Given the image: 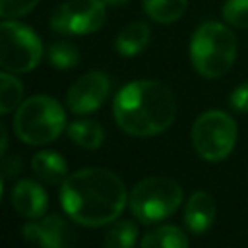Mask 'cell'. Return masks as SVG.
Instances as JSON below:
<instances>
[{
	"label": "cell",
	"instance_id": "12",
	"mask_svg": "<svg viewBox=\"0 0 248 248\" xmlns=\"http://www.w3.org/2000/svg\"><path fill=\"white\" fill-rule=\"evenodd\" d=\"M215 202L207 192H196L190 196L184 207L186 229L194 234H203L215 221Z\"/></svg>",
	"mask_w": 248,
	"mask_h": 248
},
{
	"label": "cell",
	"instance_id": "6",
	"mask_svg": "<svg viewBox=\"0 0 248 248\" xmlns=\"http://www.w3.org/2000/svg\"><path fill=\"white\" fill-rule=\"evenodd\" d=\"M236 136V122L223 110H207L200 114L192 126V145L196 153L209 163L229 157L234 149Z\"/></svg>",
	"mask_w": 248,
	"mask_h": 248
},
{
	"label": "cell",
	"instance_id": "24",
	"mask_svg": "<svg viewBox=\"0 0 248 248\" xmlns=\"http://www.w3.org/2000/svg\"><path fill=\"white\" fill-rule=\"evenodd\" d=\"M6 149H8V132H6V126L0 122V159L4 157Z\"/></svg>",
	"mask_w": 248,
	"mask_h": 248
},
{
	"label": "cell",
	"instance_id": "15",
	"mask_svg": "<svg viewBox=\"0 0 248 248\" xmlns=\"http://www.w3.org/2000/svg\"><path fill=\"white\" fill-rule=\"evenodd\" d=\"M140 248H188V236L174 225H163L145 232Z\"/></svg>",
	"mask_w": 248,
	"mask_h": 248
},
{
	"label": "cell",
	"instance_id": "20",
	"mask_svg": "<svg viewBox=\"0 0 248 248\" xmlns=\"http://www.w3.org/2000/svg\"><path fill=\"white\" fill-rule=\"evenodd\" d=\"M48 60L58 70H70L79 62V52L72 43L58 41L48 46Z\"/></svg>",
	"mask_w": 248,
	"mask_h": 248
},
{
	"label": "cell",
	"instance_id": "14",
	"mask_svg": "<svg viewBox=\"0 0 248 248\" xmlns=\"http://www.w3.org/2000/svg\"><path fill=\"white\" fill-rule=\"evenodd\" d=\"M149 35H151V31H149L147 23H143V21H132L130 25H126L116 35V41H114L116 52L120 56H136V54H140L147 46Z\"/></svg>",
	"mask_w": 248,
	"mask_h": 248
},
{
	"label": "cell",
	"instance_id": "18",
	"mask_svg": "<svg viewBox=\"0 0 248 248\" xmlns=\"http://www.w3.org/2000/svg\"><path fill=\"white\" fill-rule=\"evenodd\" d=\"M23 103V85L12 72H0V114H8Z\"/></svg>",
	"mask_w": 248,
	"mask_h": 248
},
{
	"label": "cell",
	"instance_id": "25",
	"mask_svg": "<svg viewBox=\"0 0 248 248\" xmlns=\"http://www.w3.org/2000/svg\"><path fill=\"white\" fill-rule=\"evenodd\" d=\"M107 6H110V8H120V6H124V4H128L130 0H103Z\"/></svg>",
	"mask_w": 248,
	"mask_h": 248
},
{
	"label": "cell",
	"instance_id": "21",
	"mask_svg": "<svg viewBox=\"0 0 248 248\" xmlns=\"http://www.w3.org/2000/svg\"><path fill=\"white\" fill-rule=\"evenodd\" d=\"M223 17L234 27L248 29V0H225Z\"/></svg>",
	"mask_w": 248,
	"mask_h": 248
},
{
	"label": "cell",
	"instance_id": "5",
	"mask_svg": "<svg viewBox=\"0 0 248 248\" xmlns=\"http://www.w3.org/2000/svg\"><path fill=\"white\" fill-rule=\"evenodd\" d=\"M128 203L140 223H159L178 209V205L182 203V188L172 178H143L132 188Z\"/></svg>",
	"mask_w": 248,
	"mask_h": 248
},
{
	"label": "cell",
	"instance_id": "17",
	"mask_svg": "<svg viewBox=\"0 0 248 248\" xmlns=\"http://www.w3.org/2000/svg\"><path fill=\"white\" fill-rule=\"evenodd\" d=\"M188 0H143L145 14L157 23H172L186 12Z\"/></svg>",
	"mask_w": 248,
	"mask_h": 248
},
{
	"label": "cell",
	"instance_id": "2",
	"mask_svg": "<svg viewBox=\"0 0 248 248\" xmlns=\"http://www.w3.org/2000/svg\"><path fill=\"white\" fill-rule=\"evenodd\" d=\"M112 114L120 130L136 138L165 132L176 118L172 91L153 79H138L124 85L112 103Z\"/></svg>",
	"mask_w": 248,
	"mask_h": 248
},
{
	"label": "cell",
	"instance_id": "10",
	"mask_svg": "<svg viewBox=\"0 0 248 248\" xmlns=\"http://www.w3.org/2000/svg\"><path fill=\"white\" fill-rule=\"evenodd\" d=\"M23 238L39 248H72L70 225L58 215H43L23 225Z\"/></svg>",
	"mask_w": 248,
	"mask_h": 248
},
{
	"label": "cell",
	"instance_id": "16",
	"mask_svg": "<svg viewBox=\"0 0 248 248\" xmlns=\"http://www.w3.org/2000/svg\"><path fill=\"white\" fill-rule=\"evenodd\" d=\"M68 136L83 149H97L105 140V130L95 120H76L68 126Z\"/></svg>",
	"mask_w": 248,
	"mask_h": 248
},
{
	"label": "cell",
	"instance_id": "8",
	"mask_svg": "<svg viewBox=\"0 0 248 248\" xmlns=\"http://www.w3.org/2000/svg\"><path fill=\"white\" fill-rule=\"evenodd\" d=\"M107 4L103 0H68L50 17V27L62 35H87L103 27Z\"/></svg>",
	"mask_w": 248,
	"mask_h": 248
},
{
	"label": "cell",
	"instance_id": "22",
	"mask_svg": "<svg viewBox=\"0 0 248 248\" xmlns=\"http://www.w3.org/2000/svg\"><path fill=\"white\" fill-rule=\"evenodd\" d=\"M39 0H0V17L16 19L29 14Z\"/></svg>",
	"mask_w": 248,
	"mask_h": 248
},
{
	"label": "cell",
	"instance_id": "11",
	"mask_svg": "<svg viewBox=\"0 0 248 248\" xmlns=\"http://www.w3.org/2000/svg\"><path fill=\"white\" fill-rule=\"evenodd\" d=\"M12 203H14V209L21 217H25L29 221L41 219L48 209V194L39 182L25 178L14 186Z\"/></svg>",
	"mask_w": 248,
	"mask_h": 248
},
{
	"label": "cell",
	"instance_id": "7",
	"mask_svg": "<svg viewBox=\"0 0 248 248\" xmlns=\"http://www.w3.org/2000/svg\"><path fill=\"white\" fill-rule=\"evenodd\" d=\"M43 43L39 35L14 19L0 23V66L12 74H25L39 66Z\"/></svg>",
	"mask_w": 248,
	"mask_h": 248
},
{
	"label": "cell",
	"instance_id": "13",
	"mask_svg": "<svg viewBox=\"0 0 248 248\" xmlns=\"http://www.w3.org/2000/svg\"><path fill=\"white\" fill-rule=\"evenodd\" d=\"M31 169L41 180H45L48 184H60L68 176V163L56 151L35 153L31 159Z\"/></svg>",
	"mask_w": 248,
	"mask_h": 248
},
{
	"label": "cell",
	"instance_id": "9",
	"mask_svg": "<svg viewBox=\"0 0 248 248\" xmlns=\"http://www.w3.org/2000/svg\"><path fill=\"white\" fill-rule=\"evenodd\" d=\"M108 89H110V81H108L107 74H103L99 70L87 72V74L79 76L68 89V95H66L68 107L76 114L95 112L107 101Z\"/></svg>",
	"mask_w": 248,
	"mask_h": 248
},
{
	"label": "cell",
	"instance_id": "1",
	"mask_svg": "<svg viewBox=\"0 0 248 248\" xmlns=\"http://www.w3.org/2000/svg\"><path fill=\"white\" fill-rule=\"evenodd\" d=\"M126 202L124 182L114 172L99 167L68 174L60 188V203L66 215L83 227L112 223L122 213Z\"/></svg>",
	"mask_w": 248,
	"mask_h": 248
},
{
	"label": "cell",
	"instance_id": "23",
	"mask_svg": "<svg viewBox=\"0 0 248 248\" xmlns=\"http://www.w3.org/2000/svg\"><path fill=\"white\" fill-rule=\"evenodd\" d=\"M231 107L236 112H248V81L234 87V91L231 93Z\"/></svg>",
	"mask_w": 248,
	"mask_h": 248
},
{
	"label": "cell",
	"instance_id": "3",
	"mask_svg": "<svg viewBox=\"0 0 248 248\" xmlns=\"http://www.w3.org/2000/svg\"><path fill=\"white\" fill-rule=\"evenodd\" d=\"M236 58V37L234 33L219 23H202L190 41V60L194 70L209 79L225 76Z\"/></svg>",
	"mask_w": 248,
	"mask_h": 248
},
{
	"label": "cell",
	"instance_id": "26",
	"mask_svg": "<svg viewBox=\"0 0 248 248\" xmlns=\"http://www.w3.org/2000/svg\"><path fill=\"white\" fill-rule=\"evenodd\" d=\"M0 200H2V180H0Z\"/></svg>",
	"mask_w": 248,
	"mask_h": 248
},
{
	"label": "cell",
	"instance_id": "4",
	"mask_svg": "<svg viewBox=\"0 0 248 248\" xmlns=\"http://www.w3.org/2000/svg\"><path fill=\"white\" fill-rule=\"evenodd\" d=\"M66 126V112L62 105L46 95L25 99L14 116L16 136L29 145H45L54 141Z\"/></svg>",
	"mask_w": 248,
	"mask_h": 248
},
{
	"label": "cell",
	"instance_id": "19",
	"mask_svg": "<svg viewBox=\"0 0 248 248\" xmlns=\"http://www.w3.org/2000/svg\"><path fill=\"white\" fill-rule=\"evenodd\" d=\"M138 240V227L132 221H116L105 234V248H134Z\"/></svg>",
	"mask_w": 248,
	"mask_h": 248
}]
</instances>
